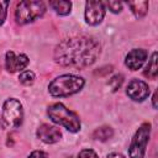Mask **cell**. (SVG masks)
I'll return each instance as SVG.
<instances>
[{
	"label": "cell",
	"mask_w": 158,
	"mask_h": 158,
	"mask_svg": "<svg viewBox=\"0 0 158 158\" xmlns=\"http://www.w3.org/2000/svg\"><path fill=\"white\" fill-rule=\"evenodd\" d=\"M9 1H0V25H2L6 20V14H7V6Z\"/></svg>",
	"instance_id": "obj_18"
},
{
	"label": "cell",
	"mask_w": 158,
	"mask_h": 158,
	"mask_svg": "<svg viewBox=\"0 0 158 158\" xmlns=\"http://www.w3.org/2000/svg\"><path fill=\"white\" fill-rule=\"evenodd\" d=\"M49 6L59 15H68L72 9V2L67 0H57V1H51Z\"/></svg>",
	"instance_id": "obj_13"
},
{
	"label": "cell",
	"mask_w": 158,
	"mask_h": 158,
	"mask_svg": "<svg viewBox=\"0 0 158 158\" xmlns=\"http://www.w3.org/2000/svg\"><path fill=\"white\" fill-rule=\"evenodd\" d=\"M19 80L23 85H31L35 81V73L31 72V70H25V72H22L20 74Z\"/></svg>",
	"instance_id": "obj_16"
},
{
	"label": "cell",
	"mask_w": 158,
	"mask_h": 158,
	"mask_svg": "<svg viewBox=\"0 0 158 158\" xmlns=\"http://www.w3.org/2000/svg\"><path fill=\"white\" fill-rule=\"evenodd\" d=\"M152 100H153V107H154V109H157V91H154Z\"/></svg>",
	"instance_id": "obj_23"
},
{
	"label": "cell",
	"mask_w": 158,
	"mask_h": 158,
	"mask_svg": "<svg viewBox=\"0 0 158 158\" xmlns=\"http://www.w3.org/2000/svg\"><path fill=\"white\" fill-rule=\"evenodd\" d=\"M78 158H99V157L93 149H83L79 152Z\"/></svg>",
	"instance_id": "obj_19"
},
{
	"label": "cell",
	"mask_w": 158,
	"mask_h": 158,
	"mask_svg": "<svg viewBox=\"0 0 158 158\" xmlns=\"http://www.w3.org/2000/svg\"><path fill=\"white\" fill-rule=\"evenodd\" d=\"M44 11H46V5L43 1H37V0L21 1L16 6L15 17L20 25H25L41 17L44 14Z\"/></svg>",
	"instance_id": "obj_4"
},
{
	"label": "cell",
	"mask_w": 158,
	"mask_h": 158,
	"mask_svg": "<svg viewBox=\"0 0 158 158\" xmlns=\"http://www.w3.org/2000/svg\"><path fill=\"white\" fill-rule=\"evenodd\" d=\"M37 137L42 142L48 143V144H52V143H56V142H58L60 139L62 133H60V131L57 127L49 126L47 123H43L37 130Z\"/></svg>",
	"instance_id": "obj_10"
},
{
	"label": "cell",
	"mask_w": 158,
	"mask_h": 158,
	"mask_svg": "<svg viewBox=\"0 0 158 158\" xmlns=\"http://www.w3.org/2000/svg\"><path fill=\"white\" fill-rule=\"evenodd\" d=\"M144 77L149 78V79H156L157 74H158V68H157V52H153L144 72H143Z\"/></svg>",
	"instance_id": "obj_14"
},
{
	"label": "cell",
	"mask_w": 158,
	"mask_h": 158,
	"mask_svg": "<svg viewBox=\"0 0 158 158\" xmlns=\"http://www.w3.org/2000/svg\"><path fill=\"white\" fill-rule=\"evenodd\" d=\"M146 59H147V51L142 48H135L127 53L125 64L131 70H137L143 65Z\"/></svg>",
	"instance_id": "obj_11"
},
{
	"label": "cell",
	"mask_w": 158,
	"mask_h": 158,
	"mask_svg": "<svg viewBox=\"0 0 158 158\" xmlns=\"http://www.w3.org/2000/svg\"><path fill=\"white\" fill-rule=\"evenodd\" d=\"M100 44L90 37H70L63 40L54 49V60L63 67L85 68L95 63L100 56Z\"/></svg>",
	"instance_id": "obj_1"
},
{
	"label": "cell",
	"mask_w": 158,
	"mask_h": 158,
	"mask_svg": "<svg viewBox=\"0 0 158 158\" xmlns=\"http://www.w3.org/2000/svg\"><path fill=\"white\" fill-rule=\"evenodd\" d=\"M28 158H47V153H44L43 151H33Z\"/></svg>",
	"instance_id": "obj_21"
},
{
	"label": "cell",
	"mask_w": 158,
	"mask_h": 158,
	"mask_svg": "<svg viewBox=\"0 0 158 158\" xmlns=\"http://www.w3.org/2000/svg\"><path fill=\"white\" fill-rule=\"evenodd\" d=\"M149 133H151V125L149 123H143L139 126L137 132L135 133L130 148H128V154L130 158H143L146 153V147L149 139Z\"/></svg>",
	"instance_id": "obj_6"
},
{
	"label": "cell",
	"mask_w": 158,
	"mask_h": 158,
	"mask_svg": "<svg viewBox=\"0 0 158 158\" xmlns=\"http://www.w3.org/2000/svg\"><path fill=\"white\" fill-rule=\"evenodd\" d=\"M47 114L53 122L64 126L70 132H78L80 130V120L77 116V114L67 109L60 102L51 105L47 110Z\"/></svg>",
	"instance_id": "obj_3"
},
{
	"label": "cell",
	"mask_w": 158,
	"mask_h": 158,
	"mask_svg": "<svg viewBox=\"0 0 158 158\" xmlns=\"http://www.w3.org/2000/svg\"><path fill=\"white\" fill-rule=\"evenodd\" d=\"M23 110L22 105L16 99H7L2 106L1 123L5 128H16L22 123Z\"/></svg>",
	"instance_id": "obj_5"
},
{
	"label": "cell",
	"mask_w": 158,
	"mask_h": 158,
	"mask_svg": "<svg viewBox=\"0 0 158 158\" xmlns=\"http://www.w3.org/2000/svg\"><path fill=\"white\" fill-rule=\"evenodd\" d=\"M106 5L115 14H117V12H120L122 10V2H118V1H109Z\"/></svg>",
	"instance_id": "obj_20"
},
{
	"label": "cell",
	"mask_w": 158,
	"mask_h": 158,
	"mask_svg": "<svg viewBox=\"0 0 158 158\" xmlns=\"http://www.w3.org/2000/svg\"><path fill=\"white\" fill-rule=\"evenodd\" d=\"M122 83H123V75L122 74H116V75H114L110 80H109V86L111 88V90L112 91H116L117 89H120V86L122 85Z\"/></svg>",
	"instance_id": "obj_17"
},
{
	"label": "cell",
	"mask_w": 158,
	"mask_h": 158,
	"mask_svg": "<svg viewBox=\"0 0 158 158\" xmlns=\"http://www.w3.org/2000/svg\"><path fill=\"white\" fill-rule=\"evenodd\" d=\"M84 86V79L73 74H64L53 79L48 85V91L53 96H69L78 93Z\"/></svg>",
	"instance_id": "obj_2"
},
{
	"label": "cell",
	"mask_w": 158,
	"mask_h": 158,
	"mask_svg": "<svg viewBox=\"0 0 158 158\" xmlns=\"http://www.w3.org/2000/svg\"><path fill=\"white\" fill-rule=\"evenodd\" d=\"M105 16V4L101 1H88L85 4V21L89 25H98Z\"/></svg>",
	"instance_id": "obj_7"
},
{
	"label": "cell",
	"mask_w": 158,
	"mask_h": 158,
	"mask_svg": "<svg viewBox=\"0 0 158 158\" xmlns=\"http://www.w3.org/2000/svg\"><path fill=\"white\" fill-rule=\"evenodd\" d=\"M106 158H125L122 154H118V153H111V154H109Z\"/></svg>",
	"instance_id": "obj_22"
},
{
	"label": "cell",
	"mask_w": 158,
	"mask_h": 158,
	"mask_svg": "<svg viewBox=\"0 0 158 158\" xmlns=\"http://www.w3.org/2000/svg\"><path fill=\"white\" fill-rule=\"evenodd\" d=\"M126 94L135 101H143L149 95L148 84L139 79H133L128 83L126 88Z\"/></svg>",
	"instance_id": "obj_8"
},
{
	"label": "cell",
	"mask_w": 158,
	"mask_h": 158,
	"mask_svg": "<svg viewBox=\"0 0 158 158\" xmlns=\"http://www.w3.org/2000/svg\"><path fill=\"white\" fill-rule=\"evenodd\" d=\"M114 135V131L111 127L109 126H102V127H99L96 128L94 132H93V138L98 139V141H107L109 138H111Z\"/></svg>",
	"instance_id": "obj_15"
},
{
	"label": "cell",
	"mask_w": 158,
	"mask_h": 158,
	"mask_svg": "<svg viewBox=\"0 0 158 158\" xmlns=\"http://www.w3.org/2000/svg\"><path fill=\"white\" fill-rule=\"evenodd\" d=\"M30 59L26 54H15L12 51H9L6 52V57H5V65H6V69L11 73H15V72H19V70H22L27 67Z\"/></svg>",
	"instance_id": "obj_9"
},
{
	"label": "cell",
	"mask_w": 158,
	"mask_h": 158,
	"mask_svg": "<svg viewBox=\"0 0 158 158\" xmlns=\"http://www.w3.org/2000/svg\"><path fill=\"white\" fill-rule=\"evenodd\" d=\"M127 5L131 7L137 19H142L148 11V1H128Z\"/></svg>",
	"instance_id": "obj_12"
}]
</instances>
